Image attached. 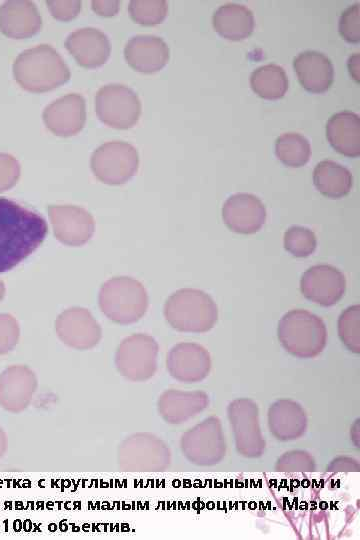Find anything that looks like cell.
Returning <instances> with one entry per match:
<instances>
[{
  "mask_svg": "<svg viewBox=\"0 0 360 540\" xmlns=\"http://www.w3.org/2000/svg\"><path fill=\"white\" fill-rule=\"evenodd\" d=\"M45 219L22 205L0 198V273L11 270L45 239Z\"/></svg>",
  "mask_w": 360,
  "mask_h": 540,
  "instance_id": "obj_1",
  "label": "cell"
},
{
  "mask_svg": "<svg viewBox=\"0 0 360 540\" xmlns=\"http://www.w3.org/2000/svg\"><path fill=\"white\" fill-rule=\"evenodd\" d=\"M13 75L23 89L41 93L67 82L70 70L54 48L41 44L17 56L13 64Z\"/></svg>",
  "mask_w": 360,
  "mask_h": 540,
  "instance_id": "obj_2",
  "label": "cell"
},
{
  "mask_svg": "<svg viewBox=\"0 0 360 540\" xmlns=\"http://www.w3.org/2000/svg\"><path fill=\"white\" fill-rule=\"evenodd\" d=\"M164 316L176 330L200 333L215 325L218 310L210 295L199 289L185 288L167 299Z\"/></svg>",
  "mask_w": 360,
  "mask_h": 540,
  "instance_id": "obj_3",
  "label": "cell"
},
{
  "mask_svg": "<svg viewBox=\"0 0 360 540\" xmlns=\"http://www.w3.org/2000/svg\"><path fill=\"white\" fill-rule=\"evenodd\" d=\"M326 336L322 319L303 309L287 312L279 322V341L286 351L299 358L318 355L325 347Z\"/></svg>",
  "mask_w": 360,
  "mask_h": 540,
  "instance_id": "obj_4",
  "label": "cell"
},
{
  "mask_svg": "<svg viewBox=\"0 0 360 540\" xmlns=\"http://www.w3.org/2000/svg\"><path fill=\"white\" fill-rule=\"evenodd\" d=\"M101 311L119 324L138 321L148 308L144 286L130 277H115L106 281L99 293Z\"/></svg>",
  "mask_w": 360,
  "mask_h": 540,
  "instance_id": "obj_5",
  "label": "cell"
},
{
  "mask_svg": "<svg viewBox=\"0 0 360 540\" xmlns=\"http://www.w3.org/2000/svg\"><path fill=\"white\" fill-rule=\"evenodd\" d=\"M118 464L124 471H163L170 464V451L156 436L137 433L127 437L120 444Z\"/></svg>",
  "mask_w": 360,
  "mask_h": 540,
  "instance_id": "obj_6",
  "label": "cell"
},
{
  "mask_svg": "<svg viewBox=\"0 0 360 540\" xmlns=\"http://www.w3.org/2000/svg\"><path fill=\"white\" fill-rule=\"evenodd\" d=\"M136 148L124 141H111L100 145L91 156L94 175L106 184L127 182L138 169Z\"/></svg>",
  "mask_w": 360,
  "mask_h": 540,
  "instance_id": "obj_7",
  "label": "cell"
},
{
  "mask_svg": "<svg viewBox=\"0 0 360 540\" xmlns=\"http://www.w3.org/2000/svg\"><path fill=\"white\" fill-rule=\"evenodd\" d=\"M95 111L104 124L127 129L138 121L141 102L131 88L121 84H108L101 87L95 96Z\"/></svg>",
  "mask_w": 360,
  "mask_h": 540,
  "instance_id": "obj_8",
  "label": "cell"
},
{
  "mask_svg": "<svg viewBox=\"0 0 360 540\" xmlns=\"http://www.w3.org/2000/svg\"><path fill=\"white\" fill-rule=\"evenodd\" d=\"M158 344L146 334H133L117 348L115 364L122 376L131 381H145L157 369Z\"/></svg>",
  "mask_w": 360,
  "mask_h": 540,
  "instance_id": "obj_9",
  "label": "cell"
},
{
  "mask_svg": "<svg viewBox=\"0 0 360 540\" xmlns=\"http://www.w3.org/2000/svg\"><path fill=\"white\" fill-rule=\"evenodd\" d=\"M55 330L64 344L78 350L93 348L102 336L101 327L91 313L78 307L63 311L55 321Z\"/></svg>",
  "mask_w": 360,
  "mask_h": 540,
  "instance_id": "obj_10",
  "label": "cell"
},
{
  "mask_svg": "<svg viewBox=\"0 0 360 540\" xmlns=\"http://www.w3.org/2000/svg\"><path fill=\"white\" fill-rule=\"evenodd\" d=\"M346 280L341 271L331 265H315L307 269L300 280L302 294L322 306H332L343 296Z\"/></svg>",
  "mask_w": 360,
  "mask_h": 540,
  "instance_id": "obj_11",
  "label": "cell"
},
{
  "mask_svg": "<svg viewBox=\"0 0 360 540\" xmlns=\"http://www.w3.org/2000/svg\"><path fill=\"white\" fill-rule=\"evenodd\" d=\"M48 214L55 237L66 245H83L94 233V219L81 207L51 205Z\"/></svg>",
  "mask_w": 360,
  "mask_h": 540,
  "instance_id": "obj_12",
  "label": "cell"
},
{
  "mask_svg": "<svg viewBox=\"0 0 360 540\" xmlns=\"http://www.w3.org/2000/svg\"><path fill=\"white\" fill-rule=\"evenodd\" d=\"M35 373L25 365H12L0 374V407L11 413L24 411L37 390Z\"/></svg>",
  "mask_w": 360,
  "mask_h": 540,
  "instance_id": "obj_13",
  "label": "cell"
},
{
  "mask_svg": "<svg viewBox=\"0 0 360 540\" xmlns=\"http://www.w3.org/2000/svg\"><path fill=\"white\" fill-rule=\"evenodd\" d=\"M222 218L232 231L252 234L264 225L266 208L257 196L250 193H236L224 202Z\"/></svg>",
  "mask_w": 360,
  "mask_h": 540,
  "instance_id": "obj_14",
  "label": "cell"
},
{
  "mask_svg": "<svg viewBox=\"0 0 360 540\" xmlns=\"http://www.w3.org/2000/svg\"><path fill=\"white\" fill-rule=\"evenodd\" d=\"M43 121L55 135L67 137L77 134L86 121L85 99L77 93L56 99L45 107Z\"/></svg>",
  "mask_w": 360,
  "mask_h": 540,
  "instance_id": "obj_15",
  "label": "cell"
},
{
  "mask_svg": "<svg viewBox=\"0 0 360 540\" xmlns=\"http://www.w3.org/2000/svg\"><path fill=\"white\" fill-rule=\"evenodd\" d=\"M166 364L172 377L186 383L204 379L211 368L207 350L190 342L175 345L167 355Z\"/></svg>",
  "mask_w": 360,
  "mask_h": 540,
  "instance_id": "obj_16",
  "label": "cell"
},
{
  "mask_svg": "<svg viewBox=\"0 0 360 540\" xmlns=\"http://www.w3.org/2000/svg\"><path fill=\"white\" fill-rule=\"evenodd\" d=\"M65 46L77 63L86 68L103 65L110 56V41L102 31L86 27L71 32Z\"/></svg>",
  "mask_w": 360,
  "mask_h": 540,
  "instance_id": "obj_17",
  "label": "cell"
},
{
  "mask_svg": "<svg viewBox=\"0 0 360 540\" xmlns=\"http://www.w3.org/2000/svg\"><path fill=\"white\" fill-rule=\"evenodd\" d=\"M127 63L135 70L153 73L163 68L169 59V47L155 35H136L124 48Z\"/></svg>",
  "mask_w": 360,
  "mask_h": 540,
  "instance_id": "obj_18",
  "label": "cell"
},
{
  "mask_svg": "<svg viewBox=\"0 0 360 540\" xmlns=\"http://www.w3.org/2000/svg\"><path fill=\"white\" fill-rule=\"evenodd\" d=\"M42 27L36 5L29 0H9L0 7V31L10 38L35 35Z\"/></svg>",
  "mask_w": 360,
  "mask_h": 540,
  "instance_id": "obj_19",
  "label": "cell"
},
{
  "mask_svg": "<svg viewBox=\"0 0 360 540\" xmlns=\"http://www.w3.org/2000/svg\"><path fill=\"white\" fill-rule=\"evenodd\" d=\"M293 67L301 85L310 92H324L333 82V65L327 56L318 51L299 53L294 58Z\"/></svg>",
  "mask_w": 360,
  "mask_h": 540,
  "instance_id": "obj_20",
  "label": "cell"
},
{
  "mask_svg": "<svg viewBox=\"0 0 360 540\" xmlns=\"http://www.w3.org/2000/svg\"><path fill=\"white\" fill-rule=\"evenodd\" d=\"M326 135L332 147L341 154L359 156L360 117L357 113L345 110L332 115L326 124Z\"/></svg>",
  "mask_w": 360,
  "mask_h": 540,
  "instance_id": "obj_21",
  "label": "cell"
},
{
  "mask_svg": "<svg viewBox=\"0 0 360 540\" xmlns=\"http://www.w3.org/2000/svg\"><path fill=\"white\" fill-rule=\"evenodd\" d=\"M206 398L202 392L167 390L159 397L158 411L166 422L179 424L205 408Z\"/></svg>",
  "mask_w": 360,
  "mask_h": 540,
  "instance_id": "obj_22",
  "label": "cell"
},
{
  "mask_svg": "<svg viewBox=\"0 0 360 540\" xmlns=\"http://www.w3.org/2000/svg\"><path fill=\"white\" fill-rule=\"evenodd\" d=\"M213 27L222 37L230 40H242L254 29L252 11L238 3L221 5L212 17Z\"/></svg>",
  "mask_w": 360,
  "mask_h": 540,
  "instance_id": "obj_23",
  "label": "cell"
},
{
  "mask_svg": "<svg viewBox=\"0 0 360 540\" xmlns=\"http://www.w3.org/2000/svg\"><path fill=\"white\" fill-rule=\"evenodd\" d=\"M313 181L317 190L330 198L347 195L352 187V174L343 165L332 161L319 162L313 172Z\"/></svg>",
  "mask_w": 360,
  "mask_h": 540,
  "instance_id": "obj_24",
  "label": "cell"
},
{
  "mask_svg": "<svg viewBox=\"0 0 360 540\" xmlns=\"http://www.w3.org/2000/svg\"><path fill=\"white\" fill-rule=\"evenodd\" d=\"M219 433L208 438V423L207 420L204 421L203 424L197 425L182 436V452L193 463L209 464L211 459L208 452L211 453V450H214L219 455L223 453V440L218 436ZM211 455L214 461H217L212 453Z\"/></svg>",
  "mask_w": 360,
  "mask_h": 540,
  "instance_id": "obj_25",
  "label": "cell"
},
{
  "mask_svg": "<svg viewBox=\"0 0 360 540\" xmlns=\"http://www.w3.org/2000/svg\"><path fill=\"white\" fill-rule=\"evenodd\" d=\"M250 85L260 97L269 100L279 99L288 89L285 70L274 63L256 68L250 76Z\"/></svg>",
  "mask_w": 360,
  "mask_h": 540,
  "instance_id": "obj_26",
  "label": "cell"
},
{
  "mask_svg": "<svg viewBox=\"0 0 360 540\" xmlns=\"http://www.w3.org/2000/svg\"><path fill=\"white\" fill-rule=\"evenodd\" d=\"M275 154L284 165L301 167L310 158V143L306 137L299 133H283L276 139Z\"/></svg>",
  "mask_w": 360,
  "mask_h": 540,
  "instance_id": "obj_27",
  "label": "cell"
},
{
  "mask_svg": "<svg viewBox=\"0 0 360 540\" xmlns=\"http://www.w3.org/2000/svg\"><path fill=\"white\" fill-rule=\"evenodd\" d=\"M283 406L281 408L279 406V408L283 412L281 415L285 419L269 413V421H282L270 424L271 432L273 431L279 439H295V437H298L305 431V415L297 404L291 405L288 402V404Z\"/></svg>",
  "mask_w": 360,
  "mask_h": 540,
  "instance_id": "obj_28",
  "label": "cell"
},
{
  "mask_svg": "<svg viewBox=\"0 0 360 540\" xmlns=\"http://www.w3.org/2000/svg\"><path fill=\"white\" fill-rule=\"evenodd\" d=\"M317 240L314 232L309 228L294 225L284 234V247L295 257L304 258L314 253Z\"/></svg>",
  "mask_w": 360,
  "mask_h": 540,
  "instance_id": "obj_29",
  "label": "cell"
},
{
  "mask_svg": "<svg viewBox=\"0 0 360 540\" xmlns=\"http://www.w3.org/2000/svg\"><path fill=\"white\" fill-rule=\"evenodd\" d=\"M128 9L135 22L151 26L165 19L168 5L165 0H132Z\"/></svg>",
  "mask_w": 360,
  "mask_h": 540,
  "instance_id": "obj_30",
  "label": "cell"
},
{
  "mask_svg": "<svg viewBox=\"0 0 360 540\" xmlns=\"http://www.w3.org/2000/svg\"><path fill=\"white\" fill-rule=\"evenodd\" d=\"M360 306L348 307L342 312L338 321L339 336L345 346L352 352L360 351Z\"/></svg>",
  "mask_w": 360,
  "mask_h": 540,
  "instance_id": "obj_31",
  "label": "cell"
},
{
  "mask_svg": "<svg viewBox=\"0 0 360 540\" xmlns=\"http://www.w3.org/2000/svg\"><path fill=\"white\" fill-rule=\"evenodd\" d=\"M360 7L355 3L345 9L339 19V32L344 39L357 43L360 40Z\"/></svg>",
  "mask_w": 360,
  "mask_h": 540,
  "instance_id": "obj_32",
  "label": "cell"
},
{
  "mask_svg": "<svg viewBox=\"0 0 360 540\" xmlns=\"http://www.w3.org/2000/svg\"><path fill=\"white\" fill-rule=\"evenodd\" d=\"M20 328L17 320L10 314H0V355L7 354L17 345Z\"/></svg>",
  "mask_w": 360,
  "mask_h": 540,
  "instance_id": "obj_33",
  "label": "cell"
},
{
  "mask_svg": "<svg viewBox=\"0 0 360 540\" xmlns=\"http://www.w3.org/2000/svg\"><path fill=\"white\" fill-rule=\"evenodd\" d=\"M20 164L15 157L0 153V192L10 189L18 181Z\"/></svg>",
  "mask_w": 360,
  "mask_h": 540,
  "instance_id": "obj_34",
  "label": "cell"
},
{
  "mask_svg": "<svg viewBox=\"0 0 360 540\" xmlns=\"http://www.w3.org/2000/svg\"><path fill=\"white\" fill-rule=\"evenodd\" d=\"M47 6L52 16L60 21H69L75 18L81 10L78 0H51Z\"/></svg>",
  "mask_w": 360,
  "mask_h": 540,
  "instance_id": "obj_35",
  "label": "cell"
},
{
  "mask_svg": "<svg viewBox=\"0 0 360 540\" xmlns=\"http://www.w3.org/2000/svg\"><path fill=\"white\" fill-rule=\"evenodd\" d=\"M91 5L92 9L101 16H113L119 10V2L115 0H94Z\"/></svg>",
  "mask_w": 360,
  "mask_h": 540,
  "instance_id": "obj_36",
  "label": "cell"
},
{
  "mask_svg": "<svg viewBox=\"0 0 360 540\" xmlns=\"http://www.w3.org/2000/svg\"><path fill=\"white\" fill-rule=\"evenodd\" d=\"M8 440L3 428L0 426V460L5 455L7 450Z\"/></svg>",
  "mask_w": 360,
  "mask_h": 540,
  "instance_id": "obj_37",
  "label": "cell"
},
{
  "mask_svg": "<svg viewBox=\"0 0 360 540\" xmlns=\"http://www.w3.org/2000/svg\"><path fill=\"white\" fill-rule=\"evenodd\" d=\"M5 294V286L4 283L0 280V301L3 299Z\"/></svg>",
  "mask_w": 360,
  "mask_h": 540,
  "instance_id": "obj_38",
  "label": "cell"
}]
</instances>
